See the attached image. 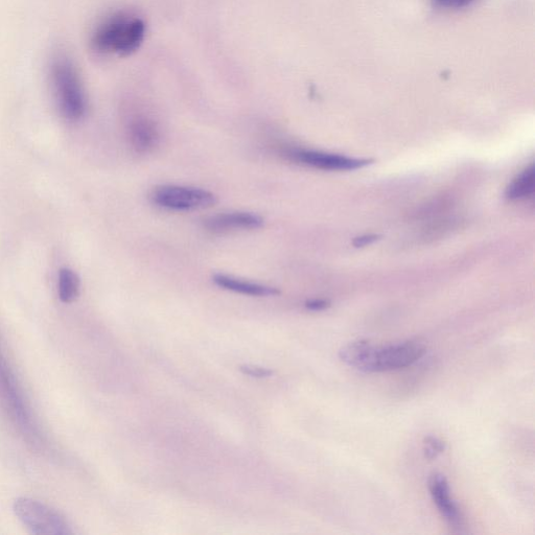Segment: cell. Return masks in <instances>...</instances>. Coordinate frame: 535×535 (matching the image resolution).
Masks as SVG:
<instances>
[{"instance_id":"cell-4","label":"cell","mask_w":535,"mask_h":535,"mask_svg":"<svg viewBox=\"0 0 535 535\" xmlns=\"http://www.w3.org/2000/svg\"><path fill=\"white\" fill-rule=\"evenodd\" d=\"M18 520L37 535H67L75 531L56 509L32 498H18L13 505Z\"/></svg>"},{"instance_id":"cell-7","label":"cell","mask_w":535,"mask_h":535,"mask_svg":"<svg viewBox=\"0 0 535 535\" xmlns=\"http://www.w3.org/2000/svg\"><path fill=\"white\" fill-rule=\"evenodd\" d=\"M286 155L297 164L328 171L356 170L366 166L369 162L365 159L306 149H290Z\"/></svg>"},{"instance_id":"cell-1","label":"cell","mask_w":535,"mask_h":535,"mask_svg":"<svg viewBox=\"0 0 535 535\" xmlns=\"http://www.w3.org/2000/svg\"><path fill=\"white\" fill-rule=\"evenodd\" d=\"M426 353V345L418 340L383 346L359 340L344 345L339 358L346 365L371 374L406 368L421 360Z\"/></svg>"},{"instance_id":"cell-8","label":"cell","mask_w":535,"mask_h":535,"mask_svg":"<svg viewBox=\"0 0 535 535\" xmlns=\"http://www.w3.org/2000/svg\"><path fill=\"white\" fill-rule=\"evenodd\" d=\"M429 491L439 513L456 532H462L464 519L457 504L451 497L450 485L447 478L434 473L429 478Z\"/></svg>"},{"instance_id":"cell-5","label":"cell","mask_w":535,"mask_h":535,"mask_svg":"<svg viewBox=\"0 0 535 535\" xmlns=\"http://www.w3.org/2000/svg\"><path fill=\"white\" fill-rule=\"evenodd\" d=\"M52 81L61 113L69 121L83 118L86 110L84 92L74 66L59 59L52 66Z\"/></svg>"},{"instance_id":"cell-16","label":"cell","mask_w":535,"mask_h":535,"mask_svg":"<svg viewBox=\"0 0 535 535\" xmlns=\"http://www.w3.org/2000/svg\"><path fill=\"white\" fill-rule=\"evenodd\" d=\"M330 307V302L323 299H313L306 302V308L310 311H323Z\"/></svg>"},{"instance_id":"cell-15","label":"cell","mask_w":535,"mask_h":535,"mask_svg":"<svg viewBox=\"0 0 535 535\" xmlns=\"http://www.w3.org/2000/svg\"><path fill=\"white\" fill-rule=\"evenodd\" d=\"M240 370L244 375L257 379L269 378L273 375L272 370L258 366H241Z\"/></svg>"},{"instance_id":"cell-13","label":"cell","mask_w":535,"mask_h":535,"mask_svg":"<svg viewBox=\"0 0 535 535\" xmlns=\"http://www.w3.org/2000/svg\"><path fill=\"white\" fill-rule=\"evenodd\" d=\"M80 279L71 269H62L58 279V293L64 304H71L79 296Z\"/></svg>"},{"instance_id":"cell-6","label":"cell","mask_w":535,"mask_h":535,"mask_svg":"<svg viewBox=\"0 0 535 535\" xmlns=\"http://www.w3.org/2000/svg\"><path fill=\"white\" fill-rule=\"evenodd\" d=\"M154 205L171 212H193L217 203V196L195 186L167 184L158 186L151 194Z\"/></svg>"},{"instance_id":"cell-17","label":"cell","mask_w":535,"mask_h":535,"mask_svg":"<svg viewBox=\"0 0 535 535\" xmlns=\"http://www.w3.org/2000/svg\"><path fill=\"white\" fill-rule=\"evenodd\" d=\"M436 2L446 8H462L470 5L474 0H436Z\"/></svg>"},{"instance_id":"cell-9","label":"cell","mask_w":535,"mask_h":535,"mask_svg":"<svg viewBox=\"0 0 535 535\" xmlns=\"http://www.w3.org/2000/svg\"><path fill=\"white\" fill-rule=\"evenodd\" d=\"M261 216L249 212L221 213L207 218L204 227L214 234H227L230 231L255 230L263 226Z\"/></svg>"},{"instance_id":"cell-3","label":"cell","mask_w":535,"mask_h":535,"mask_svg":"<svg viewBox=\"0 0 535 535\" xmlns=\"http://www.w3.org/2000/svg\"><path fill=\"white\" fill-rule=\"evenodd\" d=\"M145 35L146 25L141 18L118 15L98 29L93 37V45L102 53L128 56L139 49Z\"/></svg>"},{"instance_id":"cell-18","label":"cell","mask_w":535,"mask_h":535,"mask_svg":"<svg viewBox=\"0 0 535 535\" xmlns=\"http://www.w3.org/2000/svg\"><path fill=\"white\" fill-rule=\"evenodd\" d=\"M377 240V236H365V237H362V238H358L356 239V241L354 242V244L357 246V247H362V246H365L367 244H370L374 241Z\"/></svg>"},{"instance_id":"cell-12","label":"cell","mask_w":535,"mask_h":535,"mask_svg":"<svg viewBox=\"0 0 535 535\" xmlns=\"http://www.w3.org/2000/svg\"><path fill=\"white\" fill-rule=\"evenodd\" d=\"M535 186V170L530 166L508 185L506 197L510 200H520L531 196Z\"/></svg>"},{"instance_id":"cell-11","label":"cell","mask_w":535,"mask_h":535,"mask_svg":"<svg viewBox=\"0 0 535 535\" xmlns=\"http://www.w3.org/2000/svg\"><path fill=\"white\" fill-rule=\"evenodd\" d=\"M213 282L216 284V286L223 290L246 296L270 297L279 294V291L276 288L244 281V279L227 274H215L213 277Z\"/></svg>"},{"instance_id":"cell-10","label":"cell","mask_w":535,"mask_h":535,"mask_svg":"<svg viewBox=\"0 0 535 535\" xmlns=\"http://www.w3.org/2000/svg\"><path fill=\"white\" fill-rule=\"evenodd\" d=\"M129 144L137 154L146 155L155 150L160 142L156 123L147 116H135L128 126Z\"/></svg>"},{"instance_id":"cell-14","label":"cell","mask_w":535,"mask_h":535,"mask_svg":"<svg viewBox=\"0 0 535 535\" xmlns=\"http://www.w3.org/2000/svg\"><path fill=\"white\" fill-rule=\"evenodd\" d=\"M445 451L446 444L443 440L434 436H427L424 439V454L427 459L434 460Z\"/></svg>"},{"instance_id":"cell-2","label":"cell","mask_w":535,"mask_h":535,"mask_svg":"<svg viewBox=\"0 0 535 535\" xmlns=\"http://www.w3.org/2000/svg\"><path fill=\"white\" fill-rule=\"evenodd\" d=\"M0 401L10 416V420L27 443L39 451L48 449L46 436L7 358L2 342H0Z\"/></svg>"}]
</instances>
